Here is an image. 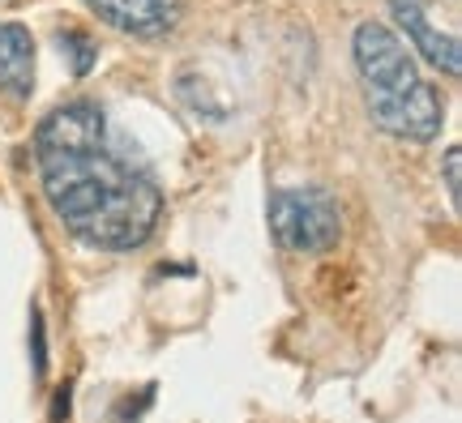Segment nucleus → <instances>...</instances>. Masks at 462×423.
Instances as JSON below:
<instances>
[{
    "label": "nucleus",
    "instance_id": "obj_10",
    "mask_svg": "<svg viewBox=\"0 0 462 423\" xmlns=\"http://www.w3.org/2000/svg\"><path fill=\"white\" fill-rule=\"evenodd\" d=\"M69 381L65 385H60V390H56V398H51V423H65L69 419Z\"/></svg>",
    "mask_w": 462,
    "mask_h": 423
},
{
    "label": "nucleus",
    "instance_id": "obj_1",
    "mask_svg": "<svg viewBox=\"0 0 462 423\" xmlns=\"http://www.w3.org/2000/svg\"><path fill=\"white\" fill-rule=\"evenodd\" d=\"M34 163L60 227L99 253H133L163 218V189L90 98L51 107L34 129Z\"/></svg>",
    "mask_w": 462,
    "mask_h": 423
},
{
    "label": "nucleus",
    "instance_id": "obj_8",
    "mask_svg": "<svg viewBox=\"0 0 462 423\" xmlns=\"http://www.w3.org/2000/svg\"><path fill=\"white\" fill-rule=\"evenodd\" d=\"M462 150L458 146H449L446 150V159H441V176H446V193H449V210L458 214L462 206Z\"/></svg>",
    "mask_w": 462,
    "mask_h": 423
},
{
    "label": "nucleus",
    "instance_id": "obj_3",
    "mask_svg": "<svg viewBox=\"0 0 462 423\" xmlns=\"http://www.w3.org/2000/svg\"><path fill=\"white\" fill-rule=\"evenodd\" d=\"M270 235L282 253H330L343 240V210L330 189H274L270 193Z\"/></svg>",
    "mask_w": 462,
    "mask_h": 423
},
{
    "label": "nucleus",
    "instance_id": "obj_4",
    "mask_svg": "<svg viewBox=\"0 0 462 423\" xmlns=\"http://www.w3.org/2000/svg\"><path fill=\"white\" fill-rule=\"evenodd\" d=\"M390 14H394L398 31L407 34V43H415V51H420V56H424V60H429L437 73H446V78H458V73H462L458 34L437 31L424 0H390Z\"/></svg>",
    "mask_w": 462,
    "mask_h": 423
},
{
    "label": "nucleus",
    "instance_id": "obj_2",
    "mask_svg": "<svg viewBox=\"0 0 462 423\" xmlns=\"http://www.w3.org/2000/svg\"><path fill=\"white\" fill-rule=\"evenodd\" d=\"M351 60L364 86L368 120L398 142H437L446 129V98L420 78V65L385 22H360L351 34Z\"/></svg>",
    "mask_w": 462,
    "mask_h": 423
},
{
    "label": "nucleus",
    "instance_id": "obj_9",
    "mask_svg": "<svg viewBox=\"0 0 462 423\" xmlns=\"http://www.w3.org/2000/svg\"><path fill=\"white\" fill-rule=\"evenodd\" d=\"M31 346H34V376L43 381L48 376V342H43V317H39V308L31 312Z\"/></svg>",
    "mask_w": 462,
    "mask_h": 423
},
{
    "label": "nucleus",
    "instance_id": "obj_5",
    "mask_svg": "<svg viewBox=\"0 0 462 423\" xmlns=\"http://www.w3.org/2000/svg\"><path fill=\"white\" fill-rule=\"evenodd\" d=\"M90 14L133 39H167L176 31V0H86Z\"/></svg>",
    "mask_w": 462,
    "mask_h": 423
},
{
    "label": "nucleus",
    "instance_id": "obj_6",
    "mask_svg": "<svg viewBox=\"0 0 462 423\" xmlns=\"http://www.w3.org/2000/svg\"><path fill=\"white\" fill-rule=\"evenodd\" d=\"M34 90V34L22 22H0V95L26 103Z\"/></svg>",
    "mask_w": 462,
    "mask_h": 423
},
{
    "label": "nucleus",
    "instance_id": "obj_7",
    "mask_svg": "<svg viewBox=\"0 0 462 423\" xmlns=\"http://www.w3.org/2000/svg\"><path fill=\"white\" fill-rule=\"evenodd\" d=\"M60 51H69V60H73V78H86L95 60H99V43L82 31V26H69L60 31Z\"/></svg>",
    "mask_w": 462,
    "mask_h": 423
}]
</instances>
